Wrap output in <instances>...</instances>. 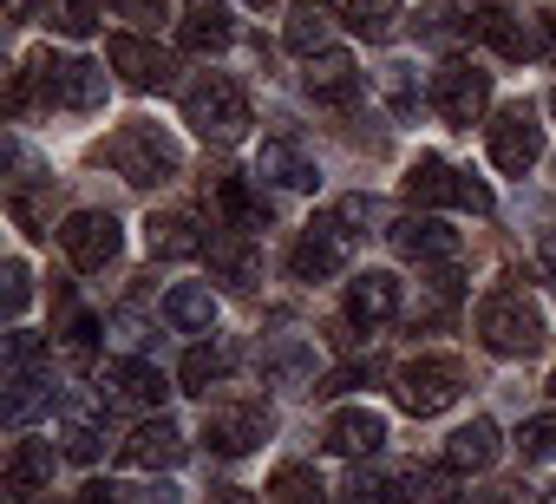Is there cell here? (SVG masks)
I'll use <instances>...</instances> for the list:
<instances>
[{
    "label": "cell",
    "instance_id": "cell-46",
    "mask_svg": "<svg viewBox=\"0 0 556 504\" xmlns=\"http://www.w3.org/2000/svg\"><path fill=\"white\" fill-rule=\"evenodd\" d=\"M361 380H374V367H341V374H334L321 393H348V387H361Z\"/></svg>",
    "mask_w": 556,
    "mask_h": 504
},
{
    "label": "cell",
    "instance_id": "cell-16",
    "mask_svg": "<svg viewBox=\"0 0 556 504\" xmlns=\"http://www.w3.org/2000/svg\"><path fill=\"white\" fill-rule=\"evenodd\" d=\"M177 40H184L190 53H223V47L236 40V27H229V8H223V0H184Z\"/></svg>",
    "mask_w": 556,
    "mask_h": 504
},
{
    "label": "cell",
    "instance_id": "cell-53",
    "mask_svg": "<svg viewBox=\"0 0 556 504\" xmlns=\"http://www.w3.org/2000/svg\"><path fill=\"white\" fill-rule=\"evenodd\" d=\"M549 504H556V497H549Z\"/></svg>",
    "mask_w": 556,
    "mask_h": 504
},
{
    "label": "cell",
    "instance_id": "cell-5",
    "mask_svg": "<svg viewBox=\"0 0 556 504\" xmlns=\"http://www.w3.org/2000/svg\"><path fill=\"white\" fill-rule=\"evenodd\" d=\"M27 73L47 92V105H66V112H99L105 105V73L92 60H34Z\"/></svg>",
    "mask_w": 556,
    "mask_h": 504
},
{
    "label": "cell",
    "instance_id": "cell-18",
    "mask_svg": "<svg viewBox=\"0 0 556 504\" xmlns=\"http://www.w3.org/2000/svg\"><path fill=\"white\" fill-rule=\"evenodd\" d=\"M184 458V432L157 413V419H144L131 439H125V465H138V471H157V465H177Z\"/></svg>",
    "mask_w": 556,
    "mask_h": 504
},
{
    "label": "cell",
    "instance_id": "cell-40",
    "mask_svg": "<svg viewBox=\"0 0 556 504\" xmlns=\"http://www.w3.org/2000/svg\"><path fill=\"white\" fill-rule=\"evenodd\" d=\"M66 348L86 361V354L99 348V322H92V315H66Z\"/></svg>",
    "mask_w": 556,
    "mask_h": 504
},
{
    "label": "cell",
    "instance_id": "cell-8",
    "mask_svg": "<svg viewBox=\"0 0 556 504\" xmlns=\"http://www.w3.org/2000/svg\"><path fill=\"white\" fill-rule=\"evenodd\" d=\"M341 263H348V229H341V216H321V223H308V229L295 236V249H289V269H295V282H328Z\"/></svg>",
    "mask_w": 556,
    "mask_h": 504
},
{
    "label": "cell",
    "instance_id": "cell-43",
    "mask_svg": "<svg viewBox=\"0 0 556 504\" xmlns=\"http://www.w3.org/2000/svg\"><path fill=\"white\" fill-rule=\"evenodd\" d=\"M73 504H125V484L92 478V484H79V491H73Z\"/></svg>",
    "mask_w": 556,
    "mask_h": 504
},
{
    "label": "cell",
    "instance_id": "cell-19",
    "mask_svg": "<svg viewBox=\"0 0 556 504\" xmlns=\"http://www.w3.org/2000/svg\"><path fill=\"white\" fill-rule=\"evenodd\" d=\"M308 99H315V105H354V99H361V66H354L348 53H321V60L308 66Z\"/></svg>",
    "mask_w": 556,
    "mask_h": 504
},
{
    "label": "cell",
    "instance_id": "cell-36",
    "mask_svg": "<svg viewBox=\"0 0 556 504\" xmlns=\"http://www.w3.org/2000/svg\"><path fill=\"white\" fill-rule=\"evenodd\" d=\"M517 452H523L530 465L556 458V413H536V419H523V432H517Z\"/></svg>",
    "mask_w": 556,
    "mask_h": 504
},
{
    "label": "cell",
    "instance_id": "cell-49",
    "mask_svg": "<svg viewBox=\"0 0 556 504\" xmlns=\"http://www.w3.org/2000/svg\"><path fill=\"white\" fill-rule=\"evenodd\" d=\"M543 34L556 40V0H549V8H543Z\"/></svg>",
    "mask_w": 556,
    "mask_h": 504
},
{
    "label": "cell",
    "instance_id": "cell-38",
    "mask_svg": "<svg viewBox=\"0 0 556 504\" xmlns=\"http://www.w3.org/2000/svg\"><path fill=\"white\" fill-rule=\"evenodd\" d=\"M0 302H8V322L27 315V302H34V276H27V263H8V289H0Z\"/></svg>",
    "mask_w": 556,
    "mask_h": 504
},
{
    "label": "cell",
    "instance_id": "cell-52",
    "mask_svg": "<svg viewBox=\"0 0 556 504\" xmlns=\"http://www.w3.org/2000/svg\"><path fill=\"white\" fill-rule=\"evenodd\" d=\"M549 112H556V92H549Z\"/></svg>",
    "mask_w": 556,
    "mask_h": 504
},
{
    "label": "cell",
    "instance_id": "cell-30",
    "mask_svg": "<svg viewBox=\"0 0 556 504\" xmlns=\"http://www.w3.org/2000/svg\"><path fill=\"white\" fill-rule=\"evenodd\" d=\"M47 478H53V452L34 445V439H21L14 458H8V491H34V484H47Z\"/></svg>",
    "mask_w": 556,
    "mask_h": 504
},
{
    "label": "cell",
    "instance_id": "cell-24",
    "mask_svg": "<svg viewBox=\"0 0 556 504\" xmlns=\"http://www.w3.org/2000/svg\"><path fill=\"white\" fill-rule=\"evenodd\" d=\"M144 242H151V256H164V263H184V256H203V236H197V223L190 216H151L144 223Z\"/></svg>",
    "mask_w": 556,
    "mask_h": 504
},
{
    "label": "cell",
    "instance_id": "cell-14",
    "mask_svg": "<svg viewBox=\"0 0 556 504\" xmlns=\"http://www.w3.org/2000/svg\"><path fill=\"white\" fill-rule=\"evenodd\" d=\"M268 439V413L262 406H229V413H210V452L223 458H242Z\"/></svg>",
    "mask_w": 556,
    "mask_h": 504
},
{
    "label": "cell",
    "instance_id": "cell-13",
    "mask_svg": "<svg viewBox=\"0 0 556 504\" xmlns=\"http://www.w3.org/2000/svg\"><path fill=\"white\" fill-rule=\"evenodd\" d=\"M255 177L282 184V190H315V158H308L295 138H262V151H255Z\"/></svg>",
    "mask_w": 556,
    "mask_h": 504
},
{
    "label": "cell",
    "instance_id": "cell-6",
    "mask_svg": "<svg viewBox=\"0 0 556 504\" xmlns=\"http://www.w3.org/2000/svg\"><path fill=\"white\" fill-rule=\"evenodd\" d=\"M484 105H491V73H478V66H465V60H452V66H439L432 73V112L445 118V125H478L484 118Z\"/></svg>",
    "mask_w": 556,
    "mask_h": 504
},
{
    "label": "cell",
    "instance_id": "cell-35",
    "mask_svg": "<svg viewBox=\"0 0 556 504\" xmlns=\"http://www.w3.org/2000/svg\"><path fill=\"white\" fill-rule=\"evenodd\" d=\"M400 497H413V504H445V497H452V471H439V465H413V471L400 478Z\"/></svg>",
    "mask_w": 556,
    "mask_h": 504
},
{
    "label": "cell",
    "instance_id": "cell-31",
    "mask_svg": "<svg viewBox=\"0 0 556 504\" xmlns=\"http://www.w3.org/2000/svg\"><path fill=\"white\" fill-rule=\"evenodd\" d=\"M223 374H229V354H223V348H190V354H184V367H177L184 393H210Z\"/></svg>",
    "mask_w": 556,
    "mask_h": 504
},
{
    "label": "cell",
    "instance_id": "cell-37",
    "mask_svg": "<svg viewBox=\"0 0 556 504\" xmlns=\"http://www.w3.org/2000/svg\"><path fill=\"white\" fill-rule=\"evenodd\" d=\"M380 92H387V105H393L400 118L419 112V79H413V66H387V73H380Z\"/></svg>",
    "mask_w": 556,
    "mask_h": 504
},
{
    "label": "cell",
    "instance_id": "cell-33",
    "mask_svg": "<svg viewBox=\"0 0 556 504\" xmlns=\"http://www.w3.org/2000/svg\"><path fill=\"white\" fill-rule=\"evenodd\" d=\"M210 269H223L229 282H255V263H249V249H242V229L210 236Z\"/></svg>",
    "mask_w": 556,
    "mask_h": 504
},
{
    "label": "cell",
    "instance_id": "cell-20",
    "mask_svg": "<svg viewBox=\"0 0 556 504\" xmlns=\"http://www.w3.org/2000/svg\"><path fill=\"white\" fill-rule=\"evenodd\" d=\"M348 315L367 322V328H374V322H393V315H400V282L380 276V269L354 276V282H348Z\"/></svg>",
    "mask_w": 556,
    "mask_h": 504
},
{
    "label": "cell",
    "instance_id": "cell-23",
    "mask_svg": "<svg viewBox=\"0 0 556 504\" xmlns=\"http://www.w3.org/2000/svg\"><path fill=\"white\" fill-rule=\"evenodd\" d=\"M164 322L184 328V335H210V328H216V295H210L203 282H177V289L164 295Z\"/></svg>",
    "mask_w": 556,
    "mask_h": 504
},
{
    "label": "cell",
    "instance_id": "cell-22",
    "mask_svg": "<svg viewBox=\"0 0 556 504\" xmlns=\"http://www.w3.org/2000/svg\"><path fill=\"white\" fill-rule=\"evenodd\" d=\"M105 452V406L99 400H66V458L92 465Z\"/></svg>",
    "mask_w": 556,
    "mask_h": 504
},
{
    "label": "cell",
    "instance_id": "cell-10",
    "mask_svg": "<svg viewBox=\"0 0 556 504\" xmlns=\"http://www.w3.org/2000/svg\"><path fill=\"white\" fill-rule=\"evenodd\" d=\"M60 242H66L73 269H105V263L118 256V216H105V210H79V216H66Z\"/></svg>",
    "mask_w": 556,
    "mask_h": 504
},
{
    "label": "cell",
    "instance_id": "cell-29",
    "mask_svg": "<svg viewBox=\"0 0 556 504\" xmlns=\"http://www.w3.org/2000/svg\"><path fill=\"white\" fill-rule=\"evenodd\" d=\"M478 34H484L504 60H530V47H536V40H530V34H523L504 8H484V14H478Z\"/></svg>",
    "mask_w": 556,
    "mask_h": 504
},
{
    "label": "cell",
    "instance_id": "cell-44",
    "mask_svg": "<svg viewBox=\"0 0 556 504\" xmlns=\"http://www.w3.org/2000/svg\"><path fill=\"white\" fill-rule=\"evenodd\" d=\"M112 8H118L125 21H138V27H157V21H164V0H112Z\"/></svg>",
    "mask_w": 556,
    "mask_h": 504
},
{
    "label": "cell",
    "instance_id": "cell-50",
    "mask_svg": "<svg viewBox=\"0 0 556 504\" xmlns=\"http://www.w3.org/2000/svg\"><path fill=\"white\" fill-rule=\"evenodd\" d=\"M249 8H268V0H249Z\"/></svg>",
    "mask_w": 556,
    "mask_h": 504
},
{
    "label": "cell",
    "instance_id": "cell-28",
    "mask_svg": "<svg viewBox=\"0 0 556 504\" xmlns=\"http://www.w3.org/2000/svg\"><path fill=\"white\" fill-rule=\"evenodd\" d=\"M47 27L66 40H92L99 34V0H47Z\"/></svg>",
    "mask_w": 556,
    "mask_h": 504
},
{
    "label": "cell",
    "instance_id": "cell-48",
    "mask_svg": "<svg viewBox=\"0 0 556 504\" xmlns=\"http://www.w3.org/2000/svg\"><path fill=\"white\" fill-rule=\"evenodd\" d=\"M210 504H255L249 491H236V484H223V491H210Z\"/></svg>",
    "mask_w": 556,
    "mask_h": 504
},
{
    "label": "cell",
    "instance_id": "cell-3",
    "mask_svg": "<svg viewBox=\"0 0 556 504\" xmlns=\"http://www.w3.org/2000/svg\"><path fill=\"white\" fill-rule=\"evenodd\" d=\"M184 125L197 131V138H210V144H236L242 131H249V99L229 86V79H203V86H190L184 92Z\"/></svg>",
    "mask_w": 556,
    "mask_h": 504
},
{
    "label": "cell",
    "instance_id": "cell-45",
    "mask_svg": "<svg viewBox=\"0 0 556 504\" xmlns=\"http://www.w3.org/2000/svg\"><path fill=\"white\" fill-rule=\"evenodd\" d=\"M465 504H530V491H523V484H491V491H478V497H465Z\"/></svg>",
    "mask_w": 556,
    "mask_h": 504
},
{
    "label": "cell",
    "instance_id": "cell-27",
    "mask_svg": "<svg viewBox=\"0 0 556 504\" xmlns=\"http://www.w3.org/2000/svg\"><path fill=\"white\" fill-rule=\"evenodd\" d=\"M216 203H223L229 229H262V223H268V203H262V197H249V184H242V177H216Z\"/></svg>",
    "mask_w": 556,
    "mask_h": 504
},
{
    "label": "cell",
    "instance_id": "cell-11",
    "mask_svg": "<svg viewBox=\"0 0 556 504\" xmlns=\"http://www.w3.org/2000/svg\"><path fill=\"white\" fill-rule=\"evenodd\" d=\"M393 249L406 263H458V229H445L439 216H406V223H393Z\"/></svg>",
    "mask_w": 556,
    "mask_h": 504
},
{
    "label": "cell",
    "instance_id": "cell-2",
    "mask_svg": "<svg viewBox=\"0 0 556 504\" xmlns=\"http://www.w3.org/2000/svg\"><path fill=\"white\" fill-rule=\"evenodd\" d=\"M478 335L491 354H530L543 341V308L523 295V289H497L478 302Z\"/></svg>",
    "mask_w": 556,
    "mask_h": 504
},
{
    "label": "cell",
    "instance_id": "cell-34",
    "mask_svg": "<svg viewBox=\"0 0 556 504\" xmlns=\"http://www.w3.org/2000/svg\"><path fill=\"white\" fill-rule=\"evenodd\" d=\"M268 491H275V504H321V491H328V484H321L308 465H282Z\"/></svg>",
    "mask_w": 556,
    "mask_h": 504
},
{
    "label": "cell",
    "instance_id": "cell-15",
    "mask_svg": "<svg viewBox=\"0 0 556 504\" xmlns=\"http://www.w3.org/2000/svg\"><path fill=\"white\" fill-rule=\"evenodd\" d=\"M380 445H387V419H380L374 406H348V413L328 419V452L367 458V452H380Z\"/></svg>",
    "mask_w": 556,
    "mask_h": 504
},
{
    "label": "cell",
    "instance_id": "cell-51",
    "mask_svg": "<svg viewBox=\"0 0 556 504\" xmlns=\"http://www.w3.org/2000/svg\"><path fill=\"white\" fill-rule=\"evenodd\" d=\"M549 393H556V374H549Z\"/></svg>",
    "mask_w": 556,
    "mask_h": 504
},
{
    "label": "cell",
    "instance_id": "cell-41",
    "mask_svg": "<svg viewBox=\"0 0 556 504\" xmlns=\"http://www.w3.org/2000/svg\"><path fill=\"white\" fill-rule=\"evenodd\" d=\"M387 497H393V491H387V484H380V478H367V471H361V478H348V484H341V504H387Z\"/></svg>",
    "mask_w": 556,
    "mask_h": 504
},
{
    "label": "cell",
    "instance_id": "cell-42",
    "mask_svg": "<svg viewBox=\"0 0 556 504\" xmlns=\"http://www.w3.org/2000/svg\"><path fill=\"white\" fill-rule=\"evenodd\" d=\"M268 374H275V380H302V374H308V354H302V348H275V354H268Z\"/></svg>",
    "mask_w": 556,
    "mask_h": 504
},
{
    "label": "cell",
    "instance_id": "cell-9",
    "mask_svg": "<svg viewBox=\"0 0 556 504\" xmlns=\"http://www.w3.org/2000/svg\"><path fill=\"white\" fill-rule=\"evenodd\" d=\"M536 158H543V125H536V112H530V105L497 112V125H491V164L510 171V177H523Z\"/></svg>",
    "mask_w": 556,
    "mask_h": 504
},
{
    "label": "cell",
    "instance_id": "cell-25",
    "mask_svg": "<svg viewBox=\"0 0 556 504\" xmlns=\"http://www.w3.org/2000/svg\"><path fill=\"white\" fill-rule=\"evenodd\" d=\"M491 458H497V426H491V419L458 426L452 445H445V465H452V471H484Z\"/></svg>",
    "mask_w": 556,
    "mask_h": 504
},
{
    "label": "cell",
    "instance_id": "cell-47",
    "mask_svg": "<svg viewBox=\"0 0 556 504\" xmlns=\"http://www.w3.org/2000/svg\"><path fill=\"white\" fill-rule=\"evenodd\" d=\"M536 256H543V269H549V282H556V229H543V242H536Z\"/></svg>",
    "mask_w": 556,
    "mask_h": 504
},
{
    "label": "cell",
    "instance_id": "cell-32",
    "mask_svg": "<svg viewBox=\"0 0 556 504\" xmlns=\"http://www.w3.org/2000/svg\"><path fill=\"white\" fill-rule=\"evenodd\" d=\"M393 21H400V0H348V27L361 40H387Z\"/></svg>",
    "mask_w": 556,
    "mask_h": 504
},
{
    "label": "cell",
    "instance_id": "cell-26",
    "mask_svg": "<svg viewBox=\"0 0 556 504\" xmlns=\"http://www.w3.org/2000/svg\"><path fill=\"white\" fill-rule=\"evenodd\" d=\"M328 34H334V14L321 8V0H302V8L289 14V47H295V53H315V60H321Z\"/></svg>",
    "mask_w": 556,
    "mask_h": 504
},
{
    "label": "cell",
    "instance_id": "cell-7",
    "mask_svg": "<svg viewBox=\"0 0 556 504\" xmlns=\"http://www.w3.org/2000/svg\"><path fill=\"white\" fill-rule=\"evenodd\" d=\"M458 393H465V367L445 361V354H439V361H413V367H400V406L419 413V419H426V413H445Z\"/></svg>",
    "mask_w": 556,
    "mask_h": 504
},
{
    "label": "cell",
    "instance_id": "cell-4",
    "mask_svg": "<svg viewBox=\"0 0 556 504\" xmlns=\"http://www.w3.org/2000/svg\"><path fill=\"white\" fill-rule=\"evenodd\" d=\"M406 203H419V210H432V203H458V210H491V190L478 184V177H465V171H452L445 158H419L413 171H406Z\"/></svg>",
    "mask_w": 556,
    "mask_h": 504
},
{
    "label": "cell",
    "instance_id": "cell-12",
    "mask_svg": "<svg viewBox=\"0 0 556 504\" xmlns=\"http://www.w3.org/2000/svg\"><path fill=\"white\" fill-rule=\"evenodd\" d=\"M112 73H118L131 92H164V86H170V60H164L151 40H138V34H118V40H112Z\"/></svg>",
    "mask_w": 556,
    "mask_h": 504
},
{
    "label": "cell",
    "instance_id": "cell-39",
    "mask_svg": "<svg viewBox=\"0 0 556 504\" xmlns=\"http://www.w3.org/2000/svg\"><path fill=\"white\" fill-rule=\"evenodd\" d=\"M0 354H8V374H27V367H40V335H21V328H14Z\"/></svg>",
    "mask_w": 556,
    "mask_h": 504
},
{
    "label": "cell",
    "instance_id": "cell-17",
    "mask_svg": "<svg viewBox=\"0 0 556 504\" xmlns=\"http://www.w3.org/2000/svg\"><path fill=\"white\" fill-rule=\"evenodd\" d=\"M53 400H60L53 374L47 367H27V374H8V400H0V413H8V426H34Z\"/></svg>",
    "mask_w": 556,
    "mask_h": 504
},
{
    "label": "cell",
    "instance_id": "cell-21",
    "mask_svg": "<svg viewBox=\"0 0 556 504\" xmlns=\"http://www.w3.org/2000/svg\"><path fill=\"white\" fill-rule=\"evenodd\" d=\"M105 387L118 400H131V406H164V393H170L151 361H105Z\"/></svg>",
    "mask_w": 556,
    "mask_h": 504
},
{
    "label": "cell",
    "instance_id": "cell-1",
    "mask_svg": "<svg viewBox=\"0 0 556 504\" xmlns=\"http://www.w3.org/2000/svg\"><path fill=\"white\" fill-rule=\"evenodd\" d=\"M99 164H112L125 184H164V177H177V144H170V131L138 118V125H118L99 144Z\"/></svg>",
    "mask_w": 556,
    "mask_h": 504
}]
</instances>
